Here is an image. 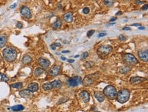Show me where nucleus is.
Returning a JSON list of instances; mask_svg holds the SVG:
<instances>
[{"label": "nucleus", "mask_w": 148, "mask_h": 112, "mask_svg": "<svg viewBox=\"0 0 148 112\" xmlns=\"http://www.w3.org/2000/svg\"><path fill=\"white\" fill-rule=\"evenodd\" d=\"M51 48L52 49V50H55L56 49V47H55L53 44H51Z\"/></svg>", "instance_id": "nucleus-42"}, {"label": "nucleus", "mask_w": 148, "mask_h": 112, "mask_svg": "<svg viewBox=\"0 0 148 112\" xmlns=\"http://www.w3.org/2000/svg\"><path fill=\"white\" fill-rule=\"evenodd\" d=\"M52 26H53V28H55V29H59V28H60L61 26V20H60V19H57L55 22L53 23Z\"/></svg>", "instance_id": "nucleus-23"}, {"label": "nucleus", "mask_w": 148, "mask_h": 112, "mask_svg": "<svg viewBox=\"0 0 148 112\" xmlns=\"http://www.w3.org/2000/svg\"><path fill=\"white\" fill-rule=\"evenodd\" d=\"M131 26H141V24H139V23H134V24H133V25H131Z\"/></svg>", "instance_id": "nucleus-38"}, {"label": "nucleus", "mask_w": 148, "mask_h": 112, "mask_svg": "<svg viewBox=\"0 0 148 112\" xmlns=\"http://www.w3.org/2000/svg\"><path fill=\"white\" fill-rule=\"evenodd\" d=\"M68 62L70 63H74V59H69L68 60Z\"/></svg>", "instance_id": "nucleus-43"}, {"label": "nucleus", "mask_w": 148, "mask_h": 112, "mask_svg": "<svg viewBox=\"0 0 148 112\" xmlns=\"http://www.w3.org/2000/svg\"><path fill=\"white\" fill-rule=\"evenodd\" d=\"M138 56L142 61L147 63L148 61V51L146 50L145 51H139L138 52Z\"/></svg>", "instance_id": "nucleus-13"}, {"label": "nucleus", "mask_w": 148, "mask_h": 112, "mask_svg": "<svg viewBox=\"0 0 148 112\" xmlns=\"http://www.w3.org/2000/svg\"><path fill=\"white\" fill-rule=\"evenodd\" d=\"M27 89L30 90L31 92H36L38 90V84L37 83H35V82L31 83L30 84H29V86L27 87Z\"/></svg>", "instance_id": "nucleus-18"}, {"label": "nucleus", "mask_w": 148, "mask_h": 112, "mask_svg": "<svg viewBox=\"0 0 148 112\" xmlns=\"http://www.w3.org/2000/svg\"><path fill=\"white\" fill-rule=\"evenodd\" d=\"M38 63L43 69H47L50 66L51 62L48 59H46L44 58H40L38 59Z\"/></svg>", "instance_id": "nucleus-12"}, {"label": "nucleus", "mask_w": 148, "mask_h": 112, "mask_svg": "<svg viewBox=\"0 0 148 112\" xmlns=\"http://www.w3.org/2000/svg\"><path fill=\"white\" fill-rule=\"evenodd\" d=\"M121 14H122V12L121 11L118 12L115 14V15H117V16H119V15H121Z\"/></svg>", "instance_id": "nucleus-44"}, {"label": "nucleus", "mask_w": 148, "mask_h": 112, "mask_svg": "<svg viewBox=\"0 0 148 112\" xmlns=\"http://www.w3.org/2000/svg\"><path fill=\"white\" fill-rule=\"evenodd\" d=\"M45 72L44 69L43 68H41V67H38L35 69L34 71V75L36 77H39L40 75H41L42 73H44Z\"/></svg>", "instance_id": "nucleus-21"}, {"label": "nucleus", "mask_w": 148, "mask_h": 112, "mask_svg": "<svg viewBox=\"0 0 148 112\" xmlns=\"http://www.w3.org/2000/svg\"><path fill=\"white\" fill-rule=\"evenodd\" d=\"M126 1H128V0H126Z\"/></svg>", "instance_id": "nucleus-50"}, {"label": "nucleus", "mask_w": 148, "mask_h": 112, "mask_svg": "<svg viewBox=\"0 0 148 112\" xmlns=\"http://www.w3.org/2000/svg\"><path fill=\"white\" fill-rule=\"evenodd\" d=\"M94 97H95L96 99L100 103L103 102L104 100V94L100 92H98V91H96L95 92H94Z\"/></svg>", "instance_id": "nucleus-16"}, {"label": "nucleus", "mask_w": 148, "mask_h": 112, "mask_svg": "<svg viewBox=\"0 0 148 112\" xmlns=\"http://www.w3.org/2000/svg\"><path fill=\"white\" fill-rule=\"evenodd\" d=\"M99 76H100L99 73H95L93 74L87 75L84 78L82 83L85 86H90L98 79Z\"/></svg>", "instance_id": "nucleus-4"}, {"label": "nucleus", "mask_w": 148, "mask_h": 112, "mask_svg": "<svg viewBox=\"0 0 148 112\" xmlns=\"http://www.w3.org/2000/svg\"><path fill=\"white\" fill-rule=\"evenodd\" d=\"M60 69H61V67H59V66L54 65L49 69V74L50 75H51V76H57V75L59 73Z\"/></svg>", "instance_id": "nucleus-10"}, {"label": "nucleus", "mask_w": 148, "mask_h": 112, "mask_svg": "<svg viewBox=\"0 0 148 112\" xmlns=\"http://www.w3.org/2000/svg\"><path fill=\"white\" fill-rule=\"evenodd\" d=\"M117 100L120 103H125L129 100L130 91L127 89H122L117 94Z\"/></svg>", "instance_id": "nucleus-3"}, {"label": "nucleus", "mask_w": 148, "mask_h": 112, "mask_svg": "<svg viewBox=\"0 0 148 112\" xmlns=\"http://www.w3.org/2000/svg\"><path fill=\"white\" fill-rule=\"evenodd\" d=\"M16 7V4H14L13 5L10 6V9H14V8H15Z\"/></svg>", "instance_id": "nucleus-39"}, {"label": "nucleus", "mask_w": 148, "mask_h": 112, "mask_svg": "<svg viewBox=\"0 0 148 112\" xmlns=\"http://www.w3.org/2000/svg\"><path fill=\"white\" fill-rule=\"evenodd\" d=\"M61 60H66V58H65V57H63V56H61Z\"/></svg>", "instance_id": "nucleus-48"}, {"label": "nucleus", "mask_w": 148, "mask_h": 112, "mask_svg": "<svg viewBox=\"0 0 148 112\" xmlns=\"http://www.w3.org/2000/svg\"><path fill=\"white\" fill-rule=\"evenodd\" d=\"M56 48L57 47H61V44H59V43H57V42H56V43H54V44H53Z\"/></svg>", "instance_id": "nucleus-36"}, {"label": "nucleus", "mask_w": 148, "mask_h": 112, "mask_svg": "<svg viewBox=\"0 0 148 112\" xmlns=\"http://www.w3.org/2000/svg\"><path fill=\"white\" fill-rule=\"evenodd\" d=\"M69 52H70L69 50H64V51L62 52V53H68Z\"/></svg>", "instance_id": "nucleus-47"}, {"label": "nucleus", "mask_w": 148, "mask_h": 112, "mask_svg": "<svg viewBox=\"0 0 148 112\" xmlns=\"http://www.w3.org/2000/svg\"><path fill=\"white\" fill-rule=\"evenodd\" d=\"M112 47L109 45H103L100 46L97 50V54L100 58H103L107 56L110 54L112 51Z\"/></svg>", "instance_id": "nucleus-5"}, {"label": "nucleus", "mask_w": 148, "mask_h": 112, "mask_svg": "<svg viewBox=\"0 0 148 112\" xmlns=\"http://www.w3.org/2000/svg\"><path fill=\"white\" fill-rule=\"evenodd\" d=\"M135 3H136L137 4H145V1H139V0H137V1H135Z\"/></svg>", "instance_id": "nucleus-37"}, {"label": "nucleus", "mask_w": 148, "mask_h": 112, "mask_svg": "<svg viewBox=\"0 0 148 112\" xmlns=\"http://www.w3.org/2000/svg\"><path fill=\"white\" fill-rule=\"evenodd\" d=\"M11 87L14 88H16V89H20L23 87V83L21 82H17L15 84H12Z\"/></svg>", "instance_id": "nucleus-26"}, {"label": "nucleus", "mask_w": 148, "mask_h": 112, "mask_svg": "<svg viewBox=\"0 0 148 112\" xmlns=\"http://www.w3.org/2000/svg\"><path fill=\"white\" fill-rule=\"evenodd\" d=\"M68 84L69 86L71 87H76L79 84H82V80H81V78L79 76H74L68 79Z\"/></svg>", "instance_id": "nucleus-8"}, {"label": "nucleus", "mask_w": 148, "mask_h": 112, "mask_svg": "<svg viewBox=\"0 0 148 112\" xmlns=\"http://www.w3.org/2000/svg\"><path fill=\"white\" fill-rule=\"evenodd\" d=\"M3 54V56H4V59L6 60L7 62L9 63H12L13 61H15L17 57V52L15 49L9 47V48H6L3 50L2 52Z\"/></svg>", "instance_id": "nucleus-1"}, {"label": "nucleus", "mask_w": 148, "mask_h": 112, "mask_svg": "<svg viewBox=\"0 0 148 112\" xmlns=\"http://www.w3.org/2000/svg\"><path fill=\"white\" fill-rule=\"evenodd\" d=\"M145 80V78H141V77H133L130 79V82L132 84H139L141 82H144Z\"/></svg>", "instance_id": "nucleus-15"}, {"label": "nucleus", "mask_w": 148, "mask_h": 112, "mask_svg": "<svg viewBox=\"0 0 148 112\" xmlns=\"http://www.w3.org/2000/svg\"><path fill=\"white\" fill-rule=\"evenodd\" d=\"M64 20L66 22H72L73 20V15H72V12H67L66 14H65L64 16Z\"/></svg>", "instance_id": "nucleus-17"}, {"label": "nucleus", "mask_w": 148, "mask_h": 112, "mask_svg": "<svg viewBox=\"0 0 148 112\" xmlns=\"http://www.w3.org/2000/svg\"><path fill=\"white\" fill-rule=\"evenodd\" d=\"M7 36L4 34L0 35V48L4 47V46L6 45V42H7Z\"/></svg>", "instance_id": "nucleus-19"}, {"label": "nucleus", "mask_w": 148, "mask_h": 112, "mask_svg": "<svg viewBox=\"0 0 148 112\" xmlns=\"http://www.w3.org/2000/svg\"><path fill=\"white\" fill-rule=\"evenodd\" d=\"M148 4H145L144 6L141 7V10H148Z\"/></svg>", "instance_id": "nucleus-35"}, {"label": "nucleus", "mask_w": 148, "mask_h": 112, "mask_svg": "<svg viewBox=\"0 0 148 112\" xmlns=\"http://www.w3.org/2000/svg\"><path fill=\"white\" fill-rule=\"evenodd\" d=\"M19 94L20 96L25 99H30L33 96V92H31L30 90L28 89H24L21 90L19 92Z\"/></svg>", "instance_id": "nucleus-11"}, {"label": "nucleus", "mask_w": 148, "mask_h": 112, "mask_svg": "<svg viewBox=\"0 0 148 112\" xmlns=\"http://www.w3.org/2000/svg\"><path fill=\"white\" fill-rule=\"evenodd\" d=\"M21 62L24 65H28L32 62V58L30 55H25L23 57Z\"/></svg>", "instance_id": "nucleus-20"}, {"label": "nucleus", "mask_w": 148, "mask_h": 112, "mask_svg": "<svg viewBox=\"0 0 148 112\" xmlns=\"http://www.w3.org/2000/svg\"><path fill=\"white\" fill-rule=\"evenodd\" d=\"M79 55H76V56H75V58H77V57H79Z\"/></svg>", "instance_id": "nucleus-49"}, {"label": "nucleus", "mask_w": 148, "mask_h": 112, "mask_svg": "<svg viewBox=\"0 0 148 112\" xmlns=\"http://www.w3.org/2000/svg\"><path fill=\"white\" fill-rule=\"evenodd\" d=\"M79 97L84 103H88L89 101L90 96H89V94L88 93L87 91H85V90L81 91L79 93Z\"/></svg>", "instance_id": "nucleus-14"}, {"label": "nucleus", "mask_w": 148, "mask_h": 112, "mask_svg": "<svg viewBox=\"0 0 148 112\" xmlns=\"http://www.w3.org/2000/svg\"><path fill=\"white\" fill-rule=\"evenodd\" d=\"M123 30H126V31H130V30H131V29H130V27H128V26H125V27H124V28H123Z\"/></svg>", "instance_id": "nucleus-40"}, {"label": "nucleus", "mask_w": 148, "mask_h": 112, "mask_svg": "<svg viewBox=\"0 0 148 112\" xmlns=\"http://www.w3.org/2000/svg\"><path fill=\"white\" fill-rule=\"evenodd\" d=\"M10 109H11L12 111H15V112H19V111L23 110L25 109V107H23V105H17L12 107Z\"/></svg>", "instance_id": "nucleus-22"}, {"label": "nucleus", "mask_w": 148, "mask_h": 112, "mask_svg": "<svg viewBox=\"0 0 148 112\" xmlns=\"http://www.w3.org/2000/svg\"><path fill=\"white\" fill-rule=\"evenodd\" d=\"M139 30H145V26H139Z\"/></svg>", "instance_id": "nucleus-45"}, {"label": "nucleus", "mask_w": 148, "mask_h": 112, "mask_svg": "<svg viewBox=\"0 0 148 112\" xmlns=\"http://www.w3.org/2000/svg\"><path fill=\"white\" fill-rule=\"evenodd\" d=\"M23 23L21 22H18L17 23H16V27L17 28H19V29H22L23 28Z\"/></svg>", "instance_id": "nucleus-32"}, {"label": "nucleus", "mask_w": 148, "mask_h": 112, "mask_svg": "<svg viewBox=\"0 0 148 112\" xmlns=\"http://www.w3.org/2000/svg\"><path fill=\"white\" fill-rule=\"evenodd\" d=\"M20 12H21V15L27 19H30L31 18V16H32L30 8L27 7V6H22L21 8V11Z\"/></svg>", "instance_id": "nucleus-9"}, {"label": "nucleus", "mask_w": 148, "mask_h": 112, "mask_svg": "<svg viewBox=\"0 0 148 112\" xmlns=\"http://www.w3.org/2000/svg\"><path fill=\"white\" fill-rule=\"evenodd\" d=\"M83 12L85 14H89V7H85V8H83Z\"/></svg>", "instance_id": "nucleus-31"}, {"label": "nucleus", "mask_w": 148, "mask_h": 112, "mask_svg": "<svg viewBox=\"0 0 148 112\" xmlns=\"http://www.w3.org/2000/svg\"><path fill=\"white\" fill-rule=\"evenodd\" d=\"M83 65L86 69H90V68L94 66V62H93V61H87V62H85L84 63Z\"/></svg>", "instance_id": "nucleus-24"}, {"label": "nucleus", "mask_w": 148, "mask_h": 112, "mask_svg": "<svg viewBox=\"0 0 148 112\" xmlns=\"http://www.w3.org/2000/svg\"><path fill=\"white\" fill-rule=\"evenodd\" d=\"M64 44H68L69 41H66V40H64Z\"/></svg>", "instance_id": "nucleus-46"}, {"label": "nucleus", "mask_w": 148, "mask_h": 112, "mask_svg": "<svg viewBox=\"0 0 148 112\" xmlns=\"http://www.w3.org/2000/svg\"><path fill=\"white\" fill-rule=\"evenodd\" d=\"M119 40L120 41H125L126 40L125 36L123 35H120L119 36Z\"/></svg>", "instance_id": "nucleus-34"}, {"label": "nucleus", "mask_w": 148, "mask_h": 112, "mask_svg": "<svg viewBox=\"0 0 148 112\" xmlns=\"http://www.w3.org/2000/svg\"><path fill=\"white\" fill-rule=\"evenodd\" d=\"M103 93H104V95H105L109 99L113 100L115 99H116L118 92L116 90V88L114 86H111V85H109V86H106L104 88Z\"/></svg>", "instance_id": "nucleus-2"}, {"label": "nucleus", "mask_w": 148, "mask_h": 112, "mask_svg": "<svg viewBox=\"0 0 148 112\" xmlns=\"http://www.w3.org/2000/svg\"><path fill=\"white\" fill-rule=\"evenodd\" d=\"M130 71V68L129 67H124V68H123V69H120V71H119V72L121 73H126L128 71Z\"/></svg>", "instance_id": "nucleus-28"}, {"label": "nucleus", "mask_w": 148, "mask_h": 112, "mask_svg": "<svg viewBox=\"0 0 148 112\" xmlns=\"http://www.w3.org/2000/svg\"><path fill=\"white\" fill-rule=\"evenodd\" d=\"M116 20H117V18L116 17H113V18H112V19H111L110 22H115Z\"/></svg>", "instance_id": "nucleus-41"}, {"label": "nucleus", "mask_w": 148, "mask_h": 112, "mask_svg": "<svg viewBox=\"0 0 148 112\" xmlns=\"http://www.w3.org/2000/svg\"><path fill=\"white\" fill-rule=\"evenodd\" d=\"M88 56H89V53L87 52H85L84 53H83L82 56H81V59H82V60H84L85 59H86Z\"/></svg>", "instance_id": "nucleus-30"}, {"label": "nucleus", "mask_w": 148, "mask_h": 112, "mask_svg": "<svg viewBox=\"0 0 148 112\" xmlns=\"http://www.w3.org/2000/svg\"><path fill=\"white\" fill-rule=\"evenodd\" d=\"M106 33L105 32H101L98 35V37H104V36H106Z\"/></svg>", "instance_id": "nucleus-33"}, {"label": "nucleus", "mask_w": 148, "mask_h": 112, "mask_svg": "<svg viewBox=\"0 0 148 112\" xmlns=\"http://www.w3.org/2000/svg\"><path fill=\"white\" fill-rule=\"evenodd\" d=\"M115 0H104V5L107 6V7H111L113 5Z\"/></svg>", "instance_id": "nucleus-25"}, {"label": "nucleus", "mask_w": 148, "mask_h": 112, "mask_svg": "<svg viewBox=\"0 0 148 112\" xmlns=\"http://www.w3.org/2000/svg\"><path fill=\"white\" fill-rule=\"evenodd\" d=\"M62 86V82L60 80H55L53 82L45 83L42 85V88L44 90H49L53 88H60Z\"/></svg>", "instance_id": "nucleus-6"}, {"label": "nucleus", "mask_w": 148, "mask_h": 112, "mask_svg": "<svg viewBox=\"0 0 148 112\" xmlns=\"http://www.w3.org/2000/svg\"><path fill=\"white\" fill-rule=\"evenodd\" d=\"M95 33V31L94 30H90V31H87V36L88 37H91L93 35H94V33Z\"/></svg>", "instance_id": "nucleus-29"}, {"label": "nucleus", "mask_w": 148, "mask_h": 112, "mask_svg": "<svg viewBox=\"0 0 148 112\" xmlns=\"http://www.w3.org/2000/svg\"><path fill=\"white\" fill-rule=\"evenodd\" d=\"M0 75H1V80L2 81V82H7L9 80V78H8V77L6 75L4 74V73H0Z\"/></svg>", "instance_id": "nucleus-27"}, {"label": "nucleus", "mask_w": 148, "mask_h": 112, "mask_svg": "<svg viewBox=\"0 0 148 112\" xmlns=\"http://www.w3.org/2000/svg\"><path fill=\"white\" fill-rule=\"evenodd\" d=\"M123 59L126 63L130 65H135L138 63V60L136 59V57L130 53L125 54L123 56Z\"/></svg>", "instance_id": "nucleus-7"}]
</instances>
